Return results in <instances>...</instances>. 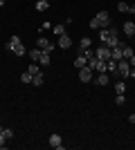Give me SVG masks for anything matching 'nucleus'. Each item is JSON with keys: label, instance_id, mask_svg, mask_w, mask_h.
I'll list each match as a JSON object with an SVG mask.
<instances>
[{"label": "nucleus", "instance_id": "obj_2", "mask_svg": "<svg viewBox=\"0 0 135 150\" xmlns=\"http://www.w3.org/2000/svg\"><path fill=\"white\" fill-rule=\"evenodd\" d=\"M129 72H131L129 58H119V61H117V74L119 76H129Z\"/></svg>", "mask_w": 135, "mask_h": 150}, {"label": "nucleus", "instance_id": "obj_10", "mask_svg": "<svg viewBox=\"0 0 135 150\" xmlns=\"http://www.w3.org/2000/svg\"><path fill=\"white\" fill-rule=\"evenodd\" d=\"M20 43H23V40H20V36H11V38H9V40H7L5 50H9V52H11L14 47H16V45H20Z\"/></svg>", "mask_w": 135, "mask_h": 150}, {"label": "nucleus", "instance_id": "obj_13", "mask_svg": "<svg viewBox=\"0 0 135 150\" xmlns=\"http://www.w3.org/2000/svg\"><path fill=\"white\" fill-rule=\"evenodd\" d=\"M110 58H113V61H119V58H122V43L110 50Z\"/></svg>", "mask_w": 135, "mask_h": 150}, {"label": "nucleus", "instance_id": "obj_17", "mask_svg": "<svg viewBox=\"0 0 135 150\" xmlns=\"http://www.w3.org/2000/svg\"><path fill=\"white\" fill-rule=\"evenodd\" d=\"M90 45H92V40H90L88 36L81 38V43H79V52H84V50H90Z\"/></svg>", "mask_w": 135, "mask_h": 150}, {"label": "nucleus", "instance_id": "obj_36", "mask_svg": "<svg viewBox=\"0 0 135 150\" xmlns=\"http://www.w3.org/2000/svg\"><path fill=\"white\" fill-rule=\"evenodd\" d=\"M133 50H135V47H133Z\"/></svg>", "mask_w": 135, "mask_h": 150}, {"label": "nucleus", "instance_id": "obj_30", "mask_svg": "<svg viewBox=\"0 0 135 150\" xmlns=\"http://www.w3.org/2000/svg\"><path fill=\"white\" fill-rule=\"evenodd\" d=\"M129 63H131V67H135V54H133V56L129 58Z\"/></svg>", "mask_w": 135, "mask_h": 150}, {"label": "nucleus", "instance_id": "obj_33", "mask_svg": "<svg viewBox=\"0 0 135 150\" xmlns=\"http://www.w3.org/2000/svg\"><path fill=\"white\" fill-rule=\"evenodd\" d=\"M129 13H135V5H129Z\"/></svg>", "mask_w": 135, "mask_h": 150}, {"label": "nucleus", "instance_id": "obj_35", "mask_svg": "<svg viewBox=\"0 0 135 150\" xmlns=\"http://www.w3.org/2000/svg\"><path fill=\"white\" fill-rule=\"evenodd\" d=\"M2 5H5V0H0V7H2Z\"/></svg>", "mask_w": 135, "mask_h": 150}, {"label": "nucleus", "instance_id": "obj_18", "mask_svg": "<svg viewBox=\"0 0 135 150\" xmlns=\"http://www.w3.org/2000/svg\"><path fill=\"white\" fill-rule=\"evenodd\" d=\"M50 9V0H39L36 2V11H47Z\"/></svg>", "mask_w": 135, "mask_h": 150}, {"label": "nucleus", "instance_id": "obj_22", "mask_svg": "<svg viewBox=\"0 0 135 150\" xmlns=\"http://www.w3.org/2000/svg\"><path fill=\"white\" fill-rule=\"evenodd\" d=\"M117 11L119 13H129V2H117Z\"/></svg>", "mask_w": 135, "mask_h": 150}, {"label": "nucleus", "instance_id": "obj_5", "mask_svg": "<svg viewBox=\"0 0 135 150\" xmlns=\"http://www.w3.org/2000/svg\"><path fill=\"white\" fill-rule=\"evenodd\" d=\"M36 47H39V50H43V52H47V54H52V52H54V45H52L50 40H47V38H43V36L39 38Z\"/></svg>", "mask_w": 135, "mask_h": 150}, {"label": "nucleus", "instance_id": "obj_12", "mask_svg": "<svg viewBox=\"0 0 135 150\" xmlns=\"http://www.w3.org/2000/svg\"><path fill=\"white\" fill-rule=\"evenodd\" d=\"M27 54L32 56V63H39V61H41V54H43V50H39V47H34V50H29Z\"/></svg>", "mask_w": 135, "mask_h": 150}, {"label": "nucleus", "instance_id": "obj_25", "mask_svg": "<svg viewBox=\"0 0 135 150\" xmlns=\"http://www.w3.org/2000/svg\"><path fill=\"white\" fill-rule=\"evenodd\" d=\"M88 25H90V29H97V31L101 29V25H99V20H97V18H90V23H88Z\"/></svg>", "mask_w": 135, "mask_h": 150}, {"label": "nucleus", "instance_id": "obj_21", "mask_svg": "<svg viewBox=\"0 0 135 150\" xmlns=\"http://www.w3.org/2000/svg\"><path fill=\"white\" fill-rule=\"evenodd\" d=\"M52 31H54V36H63V34H65V25H54Z\"/></svg>", "mask_w": 135, "mask_h": 150}, {"label": "nucleus", "instance_id": "obj_11", "mask_svg": "<svg viewBox=\"0 0 135 150\" xmlns=\"http://www.w3.org/2000/svg\"><path fill=\"white\" fill-rule=\"evenodd\" d=\"M86 65H88V58H86L84 54H79V56L74 58V67H77V69H81V67H86Z\"/></svg>", "mask_w": 135, "mask_h": 150}, {"label": "nucleus", "instance_id": "obj_6", "mask_svg": "<svg viewBox=\"0 0 135 150\" xmlns=\"http://www.w3.org/2000/svg\"><path fill=\"white\" fill-rule=\"evenodd\" d=\"M56 45L61 47V50H70V47H72V38L68 36V34H63V36H59Z\"/></svg>", "mask_w": 135, "mask_h": 150}, {"label": "nucleus", "instance_id": "obj_20", "mask_svg": "<svg viewBox=\"0 0 135 150\" xmlns=\"http://www.w3.org/2000/svg\"><path fill=\"white\" fill-rule=\"evenodd\" d=\"M32 79H34V74H32V72H29V69L20 74V81H23V83H32Z\"/></svg>", "mask_w": 135, "mask_h": 150}, {"label": "nucleus", "instance_id": "obj_1", "mask_svg": "<svg viewBox=\"0 0 135 150\" xmlns=\"http://www.w3.org/2000/svg\"><path fill=\"white\" fill-rule=\"evenodd\" d=\"M79 81H81V83L95 81V69H90L88 65H86V67H81V69H79Z\"/></svg>", "mask_w": 135, "mask_h": 150}, {"label": "nucleus", "instance_id": "obj_8", "mask_svg": "<svg viewBox=\"0 0 135 150\" xmlns=\"http://www.w3.org/2000/svg\"><path fill=\"white\" fill-rule=\"evenodd\" d=\"M108 34H110V31H108ZM119 43H122V40H119V36H108L101 45H106V47H110V50H113V47H117Z\"/></svg>", "mask_w": 135, "mask_h": 150}, {"label": "nucleus", "instance_id": "obj_3", "mask_svg": "<svg viewBox=\"0 0 135 150\" xmlns=\"http://www.w3.org/2000/svg\"><path fill=\"white\" fill-rule=\"evenodd\" d=\"M95 56L101 58V61H110V47H106V45H99L95 50Z\"/></svg>", "mask_w": 135, "mask_h": 150}, {"label": "nucleus", "instance_id": "obj_23", "mask_svg": "<svg viewBox=\"0 0 135 150\" xmlns=\"http://www.w3.org/2000/svg\"><path fill=\"white\" fill-rule=\"evenodd\" d=\"M39 65H50V54H47V52H43V54H41Z\"/></svg>", "mask_w": 135, "mask_h": 150}, {"label": "nucleus", "instance_id": "obj_15", "mask_svg": "<svg viewBox=\"0 0 135 150\" xmlns=\"http://www.w3.org/2000/svg\"><path fill=\"white\" fill-rule=\"evenodd\" d=\"M108 81H110V79H108V74H106V72H99V76L95 79L97 85H108Z\"/></svg>", "mask_w": 135, "mask_h": 150}, {"label": "nucleus", "instance_id": "obj_16", "mask_svg": "<svg viewBox=\"0 0 135 150\" xmlns=\"http://www.w3.org/2000/svg\"><path fill=\"white\" fill-rule=\"evenodd\" d=\"M133 54H135V50L131 45H122V58H131Z\"/></svg>", "mask_w": 135, "mask_h": 150}, {"label": "nucleus", "instance_id": "obj_19", "mask_svg": "<svg viewBox=\"0 0 135 150\" xmlns=\"http://www.w3.org/2000/svg\"><path fill=\"white\" fill-rule=\"evenodd\" d=\"M32 85H36V88H41V85H43V72L34 74V79H32Z\"/></svg>", "mask_w": 135, "mask_h": 150}, {"label": "nucleus", "instance_id": "obj_28", "mask_svg": "<svg viewBox=\"0 0 135 150\" xmlns=\"http://www.w3.org/2000/svg\"><path fill=\"white\" fill-rule=\"evenodd\" d=\"M29 72H32V74H39V72H41V67L36 65V63H32V65H29Z\"/></svg>", "mask_w": 135, "mask_h": 150}, {"label": "nucleus", "instance_id": "obj_9", "mask_svg": "<svg viewBox=\"0 0 135 150\" xmlns=\"http://www.w3.org/2000/svg\"><path fill=\"white\" fill-rule=\"evenodd\" d=\"M50 146H52V148H56V150H61V148H63L61 134H50Z\"/></svg>", "mask_w": 135, "mask_h": 150}, {"label": "nucleus", "instance_id": "obj_4", "mask_svg": "<svg viewBox=\"0 0 135 150\" xmlns=\"http://www.w3.org/2000/svg\"><path fill=\"white\" fill-rule=\"evenodd\" d=\"M95 18L99 20V25H101L104 29H108V27H110V13H108V11H99Z\"/></svg>", "mask_w": 135, "mask_h": 150}, {"label": "nucleus", "instance_id": "obj_24", "mask_svg": "<svg viewBox=\"0 0 135 150\" xmlns=\"http://www.w3.org/2000/svg\"><path fill=\"white\" fill-rule=\"evenodd\" d=\"M115 92H117V94H124V92H126V85H124V81L115 83Z\"/></svg>", "mask_w": 135, "mask_h": 150}, {"label": "nucleus", "instance_id": "obj_31", "mask_svg": "<svg viewBox=\"0 0 135 150\" xmlns=\"http://www.w3.org/2000/svg\"><path fill=\"white\" fill-rule=\"evenodd\" d=\"M129 76H131V79H135V67H131V72H129Z\"/></svg>", "mask_w": 135, "mask_h": 150}, {"label": "nucleus", "instance_id": "obj_29", "mask_svg": "<svg viewBox=\"0 0 135 150\" xmlns=\"http://www.w3.org/2000/svg\"><path fill=\"white\" fill-rule=\"evenodd\" d=\"M0 148H7V139L5 137H0Z\"/></svg>", "mask_w": 135, "mask_h": 150}, {"label": "nucleus", "instance_id": "obj_26", "mask_svg": "<svg viewBox=\"0 0 135 150\" xmlns=\"http://www.w3.org/2000/svg\"><path fill=\"white\" fill-rule=\"evenodd\" d=\"M108 36H110V34H108V29H104V27H101V29H99V40L104 43V40H106Z\"/></svg>", "mask_w": 135, "mask_h": 150}, {"label": "nucleus", "instance_id": "obj_14", "mask_svg": "<svg viewBox=\"0 0 135 150\" xmlns=\"http://www.w3.org/2000/svg\"><path fill=\"white\" fill-rule=\"evenodd\" d=\"M11 52H14V56H25V54H27V52H29V50H27L25 45L20 43V45H16V47H14Z\"/></svg>", "mask_w": 135, "mask_h": 150}, {"label": "nucleus", "instance_id": "obj_7", "mask_svg": "<svg viewBox=\"0 0 135 150\" xmlns=\"http://www.w3.org/2000/svg\"><path fill=\"white\" fill-rule=\"evenodd\" d=\"M122 31H124V36H135V23L133 20H126L122 25Z\"/></svg>", "mask_w": 135, "mask_h": 150}, {"label": "nucleus", "instance_id": "obj_27", "mask_svg": "<svg viewBox=\"0 0 135 150\" xmlns=\"http://www.w3.org/2000/svg\"><path fill=\"white\" fill-rule=\"evenodd\" d=\"M115 103H117V105H119V108H122L124 103H126V99H124V94H117V99H115Z\"/></svg>", "mask_w": 135, "mask_h": 150}, {"label": "nucleus", "instance_id": "obj_32", "mask_svg": "<svg viewBox=\"0 0 135 150\" xmlns=\"http://www.w3.org/2000/svg\"><path fill=\"white\" fill-rule=\"evenodd\" d=\"M5 130H7V128H2V125H0V137H5ZM7 139V137H5Z\"/></svg>", "mask_w": 135, "mask_h": 150}, {"label": "nucleus", "instance_id": "obj_34", "mask_svg": "<svg viewBox=\"0 0 135 150\" xmlns=\"http://www.w3.org/2000/svg\"><path fill=\"white\" fill-rule=\"evenodd\" d=\"M129 121H131V123H135V114H131V117H129Z\"/></svg>", "mask_w": 135, "mask_h": 150}]
</instances>
